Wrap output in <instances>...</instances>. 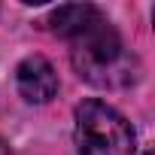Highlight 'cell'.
I'll return each instance as SVG.
<instances>
[{"label":"cell","instance_id":"4","mask_svg":"<svg viewBox=\"0 0 155 155\" xmlns=\"http://www.w3.org/2000/svg\"><path fill=\"white\" fill-rule=\"evenodd\" d=\"M0 155H15V152H12V146H9V143L0 140Z\"/></svg>","mask_w":155,"mask_h":155},{"label":"cell","instance_id":"1","mask_svg":"<svg viewBox=\"0 0 155 155\" xmlns=\"http://www.w3.org/2000/svg\"><path fill=\"white\" fill-rule=\"evenodd\" d=\"M49 28L70 43V61L85 82L97 88H122L134 79V58L125 52L119 31L97 6L67 3L49 15Z\"/></svg>","mask_w":155,"mask_h":155},{"label":"cell","instance_id":"5","mask_svg":"<svg viewBox=\"0 0 155 155\" xmlns=\"http://www.w3.org/2000/svg\"><path fill=\"white\" fill-rule=\"evenodd\" d=\"M146 155H152V152H146Z\"/></svg>","mask_w":155,"mask_h":155},{"label":"cell","instance_id":"2","mask_svg":"<svg viewBox=\"0 0 155 155\" xmlns=\"http://www.w3.org/2000/svg\"><path fill=\"white\" fill-rule=\"evenodd\" d=\"M73 140L82 155H134L137 152L134 128L122 113H116L104 101H82L76 107Z\"/></svg>","mask_w":155,"mask_h":155},{"label":"cell","instance_id":"3","mask_svg":"<svg viewBox=\"0 0 155 155\" xmlns=\"http://www.w3.org/2000/svg\"><path fill=\"white\" fill-rule=\"evenodd\" d=\"M18 91L28 104H49L58 94V73L43 55H31L15 70Z\"/></svg>","mask_w":155,"mask_h":155}]
</instances>
